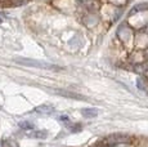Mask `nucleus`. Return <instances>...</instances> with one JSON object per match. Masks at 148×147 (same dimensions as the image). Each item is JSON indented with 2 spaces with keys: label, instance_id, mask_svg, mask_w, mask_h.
<instances>
[{
  "label": "nucleus",
  "instance_id": "f257e3e1",
  "mask_svg": "<svg viewBox=\"0 0 148 147\" xmlns=\"http://www.w3.org/2000/svg\"><path fill=\"white\" fill-rule=\"evenodd\" d=\"M14 62H17L18 65H22V66H26V67H34V69H42V70H58L59 69L56 65L48 63V62H44V61H38V59H34V58L16 57L14 58Z\"/></svg>",
  "mask_w": 148,
  "mask_h": 147
},
{
  "label": "nucleus",
  "instance_id": "f03ea898",
  "mask_svg": "<svg viewBox=\"0 0 148 147\" xmlns=\"http://www.w3.org/2000/svg\"><path fill=\"white\" fill-rule=\"evenodd\" d=\"M54 93L59 95H63L66 98H71V100H80V101H86V97L84 95L79 94V93H75V92H68V90H63V89H58V90H54Z\"/></svg>",
  "mask_w": 148,
  "mask_h": 147
},
{
  "label": "nucleus",
  "instance_id": "7ed1b4c3",
  "mask_svg": "<svg viewBox=\"0 0 148 147\" xmlns=\"http://www.w3.org/2000/svg\"><path fill=\"white\" fill-rule=\"evenodd\" d=\"M129 141V137L125 134H112L106 139V143L110 146L116 145V143H121V142H126Z\"/></svg>",
  "mask_w": 148,
  "mask_h": 147
},
{
  "label": "nucleus",
  "instance_id": "20e7f679",
  "mask_svg": "<svg viewBox=\"0 0 148 147\" xmlns=\"http://www.w3.org/2000/svg\"><path fill=\"white\" fill-rule=\"evenodd\" d=\"M27 137L35 138V139H45L48 137V132L47 131H31L30 133H27Z\"/></svg>",
  "mask_w": 148,
  "mask_h": 147
},
{
  "label": "nucleus",
  "instance_id": "39448f33",
  "mask_svg": "<svg viewBox=\"0 0 148 147\" xmlns=\"http://www.w3.org/2000/svg\"><path fill=\"white\" fill-rule=\"evenodd\" d=\"M36 112H39V114H47V115H50L54 112V109L52 106H49V104H41V106H38L35 109Z\"/></svg>",
  "mask_w": 148,
  "mask_h": 147
},
{
  "label": "nucleus",
  "instance_id": "423d86ee",
  "mask_svg": "<svg viewBox=\"0 0 148 147\" xmlns=\"http://www.w3.org/2000/svg\"><path fill=\"white\" fill-rule=\"evenodd\" d=\"M117 35L119 36H121L122 39H127L130 36V29L126 26V25H121L120 27L117 29Z\"/></svg>",
  "mask_w": 148,
  "mask_h": 147
},
{
  "label": "nucleus",
  "instance_id": "0eeeda50",
  "mask_svg": "<svg viewBox=\"0 0 148 147\" xmlns=\"http://www.w3.org/2000/svg\"><path fill=\"white\" fill-rule=\"evenodd\" d=\"M81 114L84 117H95L98 115V110L97 109H82L81 110Z\"/></svg>",
  "mask_w": 148,
  "mask_h": 147
},
{
  "label": "nucleus",
  "instance_id": "6e6552de",
  "mask_svg": "<svg viewBox=\"0 0 148 147\" xmlns=\"http://www.w3.org/2000/svg\"><path fill=\"white\" fill-rule=\"evenodd\" d=\"M68 44H70L72 48H80L82 45L81 36L80 35H75V36H73V39H71V40L68 41Z\"/></svg>",
  "mask_w": 148,
  "mask_h": 147
},
{
  "label": "nucleus",
  "instance_id": "1a4fd4ad",
  "mask_svg": "<svg viewBox=\"0 0 148 147\" xmlns=\"http://www.w3.org/2000/svg\"><path fill=\"white\" fill-rule=\"evenodd\" d=\"M19 128H22L23 131H32L34 129V124L30 123V121L27 120H23V121H19Z\"/></svg>",
  "mask_w": 148,
  "mask_h": 147
},
{
  "label": "nucleus",
  "instance_id": "9d476101",
  "mask_svg": "<svg viewBox=\"0 0 148 147\" xmlns=\"http://www.w3.org/2000/svg\"><path fill=\"white\" fill-rule=\"evenodd\" d=\"M97 22H98V17L97 16H88V18L85 19V23H86L88 26H93Z\"/></svg>",
  "mask_w": 148,
  "mask_h": 147
},
{
  "label": "nucleus",
  "instance_id": "9b49d317",
  "mask_svg": "<svg viewBox=\"0 0 148 147\" xmlns=\"http://www.w3.org/2000/svg\"><path fill=\"white\" fill-rule=\"evenodd\" d=\"M66 126H67V128L70 129V131L72 132V133L79 132V131H80V128H81V125H79V124H71V123H67Z\"/></svg>",
  "mask_w": 148,
  "mask_h": 147
},
{
  "label": "nucleus",
  "instance_id": "f8f14e48",
  "mask_svg": "<svg viewBox=\"0 0 148 147\" xmlns=\"http://www.w3.org/2000/svg\"><path fill=\"white\" fill-rule=\"evenodd\" d=\"M143 9H148V5H147V4H143V5H136L134 9H133V12H132V13H135V12H138V10H143Z\"/></svg>",
  "mask_w": 148,
  "mask_h": 147
},
{
  "label": "nucleus",
  "instance_id": "ddd939ff",
  "mask_svg": "<svg viewBox=\"0 0 148 147\" xmlns=\"http://www.w3.org/2000/svg\"><path fill=\"white\" fill-rule=\"evenodd\" d=\"M58 119L62 121V123H70V117L66 116V115H62V116H59Z\"/></svg>",
  "mask_w": 148,
  "mask_h": 147
},
{
  "label": "nucleus",
  "instance_id": "4468645a",
  "mask_svg": "<svg viewBox=\"0 0 148 147\" xmlns=\"http://www.w3.org/2000/svg\"><path fill=\"white\" fill-rule=\"evenodd\" d=\"M0 23H1V17H0Z\"/></svg>",
  "mask_w": 148,
  "mask_h": 147
}]
</instances>
